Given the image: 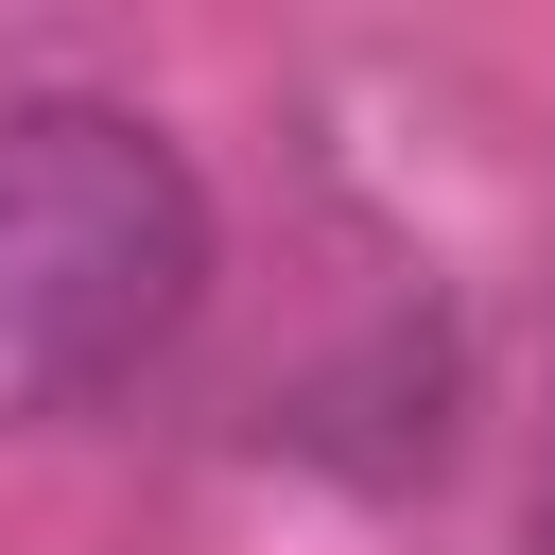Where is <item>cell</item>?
<instances>
[{
    "instance_id": "obj_1",
    "label": "cell",
    "mask_w": 555,
    "mask_h": 555,
    "mask_svg": "<svg viewBox=\"0 0 555 555\" xmlns=\"http://www.w3.org/2000/svg\"><path fill=\"white\" fill-rule=\"evenodd\" d=\"M208 295V173L121 87H0V434L121 399Z\"/></svg>"
},
{
    "instance_id": "obj_2",
    "label": "cell",
    "mask_w": 555,
    "mask_h": 555,
    "mask_svg": "<svg viewBox=\"0 0 555 555\" xmlns=\"http://www.w3.org/2000/svg\"><path fill=\"white\" fill-rule=\"evenodd\" d=\"M538 555H555V486H538Z\"/></svg>"
}]
</instances>
